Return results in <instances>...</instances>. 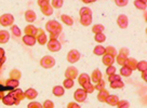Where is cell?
<instances>
[{"label": "cell", "mask_w": 147, "mask_h": 108, "mask_svg": "<svg viewBox=\"0 0 147 108\" xmlns=\"http://www.w3.org/2000/svg\"><path fill=\"white\" fill-rule=\"evenodd\" d=\"M138 1H141V2H143L144 5H147V0H138Z\"/></svg>", "instance_id": "680465c9"}, {"label": "cell", "mask_w": 147, "mask_h": 108, "mask_svg": "<svg viewBox=\"0 0 147 108\" xmlns=\"http://www.w3.org/2000/svg\"><path fill=\"white\" fill-rule=\"evenodd\" d=\"M116 74V67L114 65H111V66H107L106 68V75L107 76H111V75H114Z\"/></svg>", "instance_id": "f6af8a7d"}, {"label": "cell", "mask_w": 147, "mask_h": 108, "mask_svg": "<svg viewBox=\"0 0 147 108\" xmlns=\"http://www.w3.org/2000/svg\"><path fill=\"white\" fill-rule=\"evenodd\" d=\"M52 93L56 97H61V96H63L65 94V89L62 86H55L53 88V90H52Z\"/></svg>", "instance_id": "44dd1931"}, {"label": "cell", "mask_w": 147, "mask_h": 108, "mask_svg": "<svg viewBox=\"0 0 147 108\" xmlns=\"http://www.w3.org/2000/svg\"><path fill=\"white\" fill-rule=\"evenodd\" d=\"M47 47H48V50L51 52H59L62 49V45L57 39H50L47 42Z\"/></svg>", "instance_id": "5b68a950"}, {"label": "cell", "mask_w": 147, "mask_h": 108, "mask_svg": "<svg viewBox=\"0 0 147 108\" xmlns=\"http://www.w3.org/2000/svg\"><path fill=\"white\" fill-rule=\"evenodd\" d=\"M82 89L86 91V93H87V94H92V93L95 91V89H94V86L92 84L91 82H89V83H87L86 86H83Z\"/></svg>", "instance_id": "d590c367"}, {"label": "cell", "mask_w": 147, "mask_h": 108, "mask_svg": "<svg viewBox=\"0 0 147 108\" xmlns=\"http://www.w3.org/2000/svg\"><path fill=\"white\" fill-rule=\"evenodd\" d=\"M78 82H79V84H80L81 86H86L87 83L91 82L90 76H89L88 74H86V72H83V74H81V75H79V76H78Z\"/></svg>", "instance_id": "5bb4252c"}, {"label": "cell", "mask_w": 147, "mask_h": 108, "mask_svg": "<svg viewBox=\"0 0 147 108\" xmlns=\"http://www.w3.org/2000/svg\"><path fill=\"white\" fill-rule=\"evenodd\" d=\"M11 27V32H12V35L15 37H21V35H22V32H21V29H20V27L16 26V25H12Z\"/></svg>", "instance_id": "8d00e7d4"}, {"label": "cell", "mask_w": 147, "mask_h": 108, "mask_svg": "<svg viewBox=\"0 0 147 108\" xmlns=\"http://www.w3.org/2000/svg\"><path fill=\"white\" fill-rule=\"evenodd\" d=\"M1 101H2V103L5 104V105H7V106H13V105H16L15 99H14V97L10 94V93L8 95H5V96L1 99Z\"/></svg>", "instance_id": "7c38bea8"}, {"label": "cell", "mask_w": 147, "mask_h": 108, "mask_svg": "<svg viewBox=\"0 0 147 108\" xmlns=\"http://www.w3.org/2000/svg\"><path fill=\"white\" fill-rule=\"evenodd\" d=\"M104 30H105V27H104V25H102V24H95V25H93V27H92V32L94 35L104 32Z\"/></svg>", "instance_id": "f1b7e54d"}, {"label": "cell", "mask_w": 147, "mask_h": 108, "mask_svg": "<svg viewBox=\"0 0 147 108\" xmlns=\"http://www.w3.org/2000/svg\"><path fill=\"white\" fill-rule=\"evenodd\" d=\"M105 86H106L105 81L103 80V79H101L98 82H96V83H95L94 89H95V90H97V91H101V90H103V89H105Z\"/></svg>", "instance_id": "ee69618b"}, {"label": "cell", "mask_w": 147, "mask_h": 108, "mask_svg": "<svg viewBox=\"0 0 147 108\" xmlns=\"http://www.w3.org/2000/svg\"><path fill=\"white\" fill-rule=\"evenodd\" d=\"M55 63H56L55 59L51 55H46L40 59V66L46 68V69H50V68L54 67Z\"/></svg>", "instance_id": "7a4b0ae2"}, {"label": "cell", "mask_w": 147, "mask_h": 108, "mask_svg": "<svg viewBox=\"0 0 147 108\" xmlns=\"http://www.w3.org/2000/svg\"><path fill=\"white\" fill-rule=\"evenodd\" d=\"M74 86H75V81H74L73 79L65 78L64 82H63V88H64V89H67V90H69V89H73Z\"/></svg>", "instance_id": "1f68e13d"}, {"label": "cell", "mask_w": 147, "mask_h": 108, "mask_svg": "<svg viewBox=\"0 0 147 108\" xmlns=\"http://www.w3.org/2000/svg\"><path fill=\"white\" fill-rule=\"evenodd\" d=\"M119 102V97L117 96V95H108V97H107V99H106L105 103H107L108 105H110V106H116L117 105V103Z\"/></svg>", "instance_id": "cb8c5ba5"}, {"label": "cell", "mask_w": 147, "mask_h": 108, "mask_svg": "<svg viewBox=\"0 0 147 108\" xmlns=\"http://www.w3.org/2000/svg\"><path fill=\"white\" fill-rule=\"evenodd\" d=\"M61 20H62V22L64 23L65 25H67V26H71L74 24V20L71 16H69L67 14H63L62 16H61Z\"/></svg>", "instance_id": "4316f807"}, {"label": "cell", "mask_w": 147, "mask_h": 108, "mask_svg": "<svg viewBox=\"0 0 147 108\" xmlns=\"http://www.w3.org/2000/svg\"><path fill=\"white\" fill-rule=\"evenodd\" d=\"M132 72H133V70H131L129 67H127L125 65H123L122 67H121V69H120V76L122 77H130L131 75H132Z\"/></svg>", "instance_id": "83f0119b"}, {"label": "cell", "mask_w": 147, "mask_h": 108, "mask_svg": "<svg viewBox=\"0 0 147 108\" xmlns=\"http://www.w3.org/2000/svg\"><path fill=\"white\" fill-rule=\"evenodd\" d=\"M117 80H121V76H120V75L114 74V75H111V76H108V81H109V82L117 81Z\"/></svg>", "instance_id": "681fc988"}, {"label": "cell", "mask_w": 147, "mask_h": 108, "mask_svg": "<svg viewBox=\"0 0 147 108\" xmlns=\"http://www.w3.org/2000/svg\"><path fill=\"white\" fill-rule=\"evenodd\" d=\"M88 94L86 93V91L83 89H77L75 91V94H74V99L77 103H83L86 99H87Z\"/></svg>", "instance_id": "8992f818"}, {"label": "cell", "mask_w": 147, "mask_h": 108, "mask_svg": "<svg viewBox=\"0 0 147 108\" xmlns=\"http://www.w3.org/2000/svg\"><path fill=\"white\" fill-rule=\"evenodd\" d=\"M136 64H138V61L133 57H128L127 61H125V66L129 67L131 70H134V69H136Z\"/></svg>", "instance_id": "603a6c76"}, {"label": "cell", "mask_w": 147, "mask_h": 108, "mask_svg": "<svg viewBox=\"0 0 147 108\" xmlns=\"http://www.w3.org/2000/svg\"><path fill=\"white\" fill-rule=\"evenodd\" d=\"M5 86H8V88H11V89H16V88L20 86V81L16 80V79L9 78V79L5 82Z\"/></svg>", "instance_id": "7402d4cb"}, {"label": "cell", "mask_w": 147, "mask_h": 108, "mask_svg": "<svg viewBox=\"0 0 147 108\" xmlns=\"http://www.w3.org/2000/svg\"><path fill=\"white\" fill-rule=\"evenodd\" d=\"M41 9V12L43 15H46V16H51L52 14H53V8H52V5H45V7H42V8H40Z\"/></svg>", "instance_id": "d4e9b609"}, {"label": "cell", "mask_w": 147, "mask_h": 108, "mask_svg": "<svg viewBox=\"0 0 147 108\" xmlns=\"http://www.w3.org/2000/svg\"><path fill=\"white\" fill-rule=\"evenodd\" d=\"M108 95H109V92L106 90V89H103V90L98 91V94H97V99H98V102L105 103L107 97H108Z\"/></svg>", "instance_id": "d6986e66"}, {"label": "cell", "mask_w": 147, "mask_h": 108, "mask_svg": "<svg viewBox=\"0 0 147 108\" xmlns=\"http://www.w3.org/2000/svg\"><path fill=\"white\" fill-rule=\"evenodd\" d=\"M10 94H11L14 97L15 102H16V105H18V104H20L24 99H25L24 92L21 90V89H15V90L11 91V92H10Z\"/></svg>", "instance_id": "ba28073f"}, {"label": "cell", "mask_w": 147, "mask_h": 108, "mask_svg": "<svg viewBox=\"0 0 147 108\" xmlns=\"http://www.w3.org/2000/svg\"><path fill=\"white\" fill-rule=\"evenodd\" d=\"M94 40L96 41L97 43H103V42H105L106 41V36L103 34V32H101V34H96L95 36H94Z\"/></svg>", "instance_id": "ab89813d"}, {"label": "cell", "mask_w": 147, "mask_h": 108, "mask_svg": "<svg viewBox=\"0 0 147 108\" xmlns=\"http://www.w3.org/2000/svg\"><path fill=\"white\" fill-rule=\"evenodd\" d=\"M21 77H22V74H21V72L18 70V69H13V70L10 72V78H12V79L20 80Z\"/></svg>", "instance_id": "f35d334b"}, {"label": "cell", "mask_w": 147, "mask_h": 108, "mask_svg": "<svg viewBox=\"0 0 147 108\" xmlns=\"http://www.w3.org/2000/svg\"><path fill=\"white\" fill-rule=\"evenodd\" d=\"M24 95H25V99H32H32H35L38 96V92L35 89L30 88V89H28V90H26L24 92Z\"/></svg>", "instance_id": "e0dca14e"}, {"label": "cell", "mask_w": 147, "mask_h": 108, "mask_svg": "<svg viewBox=\"0 0 147 108\" xmlns=\"http://www.w3.org/2000/svg\"><path fill=\"white\" fill-rule=\"evenodd\" d=\"M92 15H87V16H80V24L82 26H90L92 23Z\"/></svg>", "instance_id": "484cf974"}, {"label": "cell", "mask_w": 147, "mask_h": 108, "mask_svg": "<svg viewBox=\"0 0 147 108\" xmlns=\"http://www.w3.org/2000/svg\"><path fill=\"white\" fill-rule=\"evenodd\" d=\"M2 67V63H1V62H0V68Z\"/></svg>", "instance_id": "91938a15"}, {"label": "cell", "mask_w": 147, "mask_h": 108, "mask_svg": "<svg viewBox=\"0 0 147 108\" xmlns=\"http://www.w3.org/2000/svg\"><path fill=\"white\" fill-rule=\"evenodd\" d=\"M79 14H80V16H87V15H92V10L90 8H88V7H83L80 9L79 11Z\"/></svg>", "instance_id": "74e56055"}, {"label": "cell", "mask_w": 147, "mask_h": 108, "mask_svg": "<svg viewBox=\"0 0 147 108\" xmlns=\"http://www.w3.org/2000/svg\"><path fill=\"white\" fill-rule=\"evenodd\" d=\"M37 32H38V28L35 27L34 25H27V26L24 28V32L25 35H29V36H36Z\"/></svg>", "instance_id": "ac0fdd59"}, {"label": "cell", "mask_w": 147, "mask_h": 108, "mask_svg": "<svg viewBox=\"0 0 147 108\" xmlns=\"http://www.w3.org/2000/svg\"><path fill=\"white\" fill-rule=\"evenodd\" d=\"M25 20H26L28 23H34L37 20L36 12L32 11V10H27V11L25 12Z\"/></svg>", "instance_id": "9a60e30c"}, {"label": "cell", "mask_w": 147, "mask_h": 108, "mask_svg": "<svg viewBox=\"0 0 147 108\" xmlns=\"http://www.w3.org/2000/svg\"><path fill=\"white\" fill-rule=\"evenodd\" d=\"M142 78L144 81H147V70L145 72H142Z\"/></svg>", "instance_id": "11a10c76"}, {"label": "cell", "mask_w": 147, "mask_h": 108, "mask_svg": "<svg viewBox=\"0 0 147 108\" xmlns=\"http://www.w3.org/2000/svg\"><path fill=\"white\" fill-rule=\"evenodd\" d=\"M115 3L117 7H120V8H123L129 3V0H115Z\"/></svg>", "instance_id": "7dc6e473"}, {"label": "cell", "mask_w": 147, "mask_h": 108, "mask_svg": "<svg viewBox=\"0 0 147 108\" xmlns=\"http://www.w3.org/2000/svg\"><path fill=\"white\" fill-rule=\"evenodd\" d=\"M78 76H79V72L75 66H69V67H67V69L65 70V78L75 80Z\"/></svg>", "instance_id": "52a82bcc"}, {"label": "cell", "mask_w": 147, "mask_h": 108, "mask_svg": "<svg viewBox=\"0 0 147 108\" xmlns=\"http://www.w3.org/2000/svg\"><path fill=\"white\" fill-rule=\"evenodd\" d=\"M117 25L119 26L121 29H125L129 25V18L127 15L124 14H120L119 16L117 18Z\"/></svg>", "instance_id": "30bf717a"}, {"label": "cell", "mask_w": 147, "mask_h": 108, "mask_svg": "<svg viewBox=\"0 0 147 108\" xmlns=\"http://www.w3.org/2000/svg\"><path fill=\"white\" fill-rule=\"evenodd\" d=\"M42 108H54V103L51 99H47L45 103L42 104Z\"/></svg>", "instance_id": "bcb514c9"}, {"label": "cell", "mask_w": 147, "mask_h": 108, "mask_svg": "<svg viewBox=\"0 0 147 108\" xmlns=\"http://www.w3.org/2000/svg\"><path fill=\"white\" fill-rule=\"evenodd\" d=\"M0 62L2 64L5 62V52L2 48H0Z\"/></svg>", "instance_id": "f907efd6"}, {"label": "cell", "mask_w": 147, "mask_h": 108, "mask_svg": "<svg viewBox=\"0 0 147 108\" xmlns=\"http://www.w3.org/2000/svg\"><path fill=\"white\" fill-rule=\"evenodd\" d=\"M3 96H5V94H3V92H2V91H0V99H2Z\"/></svg>", "instance_id": "6f0895ef"}, {"label": "cell", "mask_w": 147, "mask_h": 108, "mask_svg": "<svg viewBox=\"0 0 147 108\" xmlns=\"http://www.w3.org/2000/svg\"><path fill=\"white\" fill-rule=\"evenodd\" d=\"M93 53L97 55V56H103L105 54V47L103 45H96L94 50H93Z\"/></svg>", "instance_id": "4dcf8cb0"}, {"label": "cell", "mask_w": 147, "mask_h": 108, "mask_svg": "<svg viewBox=\"0 0 147 108\" xmlns=\"http://www.w3.org/2000/svg\"><path fill=\"white\" fill-rule=\"evenodd\" d=\"M27 106L28 108H42V104H40L39 102H30Z\"/></svg>", "instance_id": "c3c4849f"}, {"label": "cell", "mask_w": 147, "mask_h": 108, "mask_svg": "<svg viewBox=\"0 0 147 108\" xmlns=\"http://www.w3.org/2000/svg\"><path fill=\"white\" fill-rule=\"evenodd\" d=\"M83 3H93V2H96L97 0H81Z\"/></svg>", "instance_id": "9f6ffc18"}, {"label": "cell", "mask_w": 147, "mask_h": 108, "mask_svg": "<svg viewBox=\"0 0 147 108\" xmlns=\"http://www.w3.org/2000/svg\"><path fill=\"white\" fill-rule=\"evenodd\" d=\"M50 5V0H38V5L42 8V7H45V5Z\"/></svg>", "instance_id": "f5cc1de1"}, {"label": "cell", "mask_w": 147, "mask_h": 108, "mask_svg": "<svg viewBox=\"0 0 147 108\" xmlns=\"http://www.w3.org/2000/svg\"><path fill=\"white\" fill-rule=\"evenodd\" d=\"M136 69L140 70L141 72L147 70V62L146 61H141V62H138V64H136Z\"/></svg>", "instance_id": "e575fe53"}, {"label": "cell", "mask_w": 147, "mask_h": 108, "mask_svg": "<svg viewBox=\"0 0 147 108\" xmlns=\"http://www.w3.org/2000/svg\"><path fill=\"white\" fill-rule=\"evenodd\" d=\"M116 57H117V63L119 64V65H121V66H123L124 64H125V61H127V56H124V55H122V54H117L116 55Z\"/></svg>", "instance_id": "b9f144b4"}, {"label": "cell", "mask_w": 147, "mask_h": 108, "mask_svg": "<svg viewBox=\"0 0 147 108\" xmlns=\"http://www.w3.org/2000/svg\"><path fill=\"white\" fill-rule=\"evenodd\" d=\"M10 40V34L8 30H0V43L5 45Z\"/></svg>", "instance_id": "ffe728a7"}, {"label": "cell", "mask_w": 147, "mask_h": 108, "mask_svg": "<svg viewBox=\"0 0 147 108\" xmlns=\"http://www.w3.org/2000/svg\"><path fill=\"white\" fill-rule=\"evenodd\" d=\"M102 78H103V75H102V72H101V70H100V69H94V70L92 72L91 77H90L91 81H93L94 83L98 82V81L101 80Z\"/></svg>", "instance_id": "2e32d148"}, {"label": "cell", "mask_w": 147, "mask_h": 108, "mask_svg": "<svg viewBox=\"0 0 147 108\" xmlns=\"http://www.w3.org/2000/svg\"><path fill=\"white\" fill-rule=\"evenodd\" d=\"M22 40H23L24 45H28V47H32V45H36V37L35 36H29V35H24L23 38H22Z\"/></svg>", "instance_id": "8fae6325"}, {"label": "cell", "mask_w": 147, "mask_h": 108, "mask_svg": "<svg viewBox=\"0 0 147 108\" xmlns=\"http://www.w3.org/2000/svg\"><path fill=\"white\" fill-rule=\"evenodd\" d=\"M134 7L136 8L138 10H142V11H146V8H147V5H144L143 2L141 1H138V0H134L133 2Z\"/></svg>", "instance_id": "60d3db41"}, {"label": "cell", "mask_w": 147, "mask_h": 108, "mask_svg": "<svg viewBox=\"0 0 147 108\" xmlns=\"http://www.w3.org/2000/svg\"><path fill=\"white\" fill-rule=\"evenodd\" d=\"M67 108H80V106H79V104L70 102V103H68V105H67Z\"/></svg>", "instance_id": "db71d44e"}, {"label": "cell", "mask_w": 147, "mask_h": 108, "mask_svg": "<svg viewBox=\"0 0 147 108\" xmlns=\"http://www.w3.org/2000/svg\"><path fill=\"white\" fill-rule=\"evenodd\" d=\"M102 63L105 65L106 67L107 66H111L115 63V57L111 56V55H108V54H104L103 55V59H102Z\"/></svg>", "instance_id": "4fadbf2b"}, {"label": "cell", "mask_w": 147, "mask_h": 108, "mask_svg": "<svg viewBox=\"0 0 147 108\" xmlns=\"http://www.w3.org/2000/svg\"><path fill=\"white\" fill-rule=\"evenodd\" d=\"M46 30L50 35H55V36H60L62 30H63V27L61 25L60 22L55 21V20H51L46 24Z\"/></svg>", "instance_id": "6da1fadb"}, {"label": "cell", "mask_w": 147, "mask_h": 108, "mask_svg": "<svg viewBox=\"0 0 147 108\" xmlns=\"http://www.w3.org/2000/svg\"><path fill=\"white\" fill-rule=\"evenodd\" d=\"M14 23V16L10 13L2 14L0 16V25L3 27H9L12 26Z\"/></svg>", "instance_id": "3957f363"}, {"label": "cell", "mask_w": 147, "mask_h": 108, "mask_svg": "<svg viewBox=\"0 0 147 108\" xmlns=\"http://www.w3.org/2000/svg\"><path fill=\"white\" fill-rule=\"evenodd\" d=\"M119 54H122V55H124V56L128 57L129 54H130V50H129L128 48H121L119 51Z\"/></svg>", "instance_id": "816d5d0a"}, {"label": "cell", "mask_w": 147, "mask_h": 108, "mask_svg": "<svg viewBox=\"0 0 147 108\" xmlns=\"http://www.w3.org/2000/svg\"><path fill=\"white\" fill-rule=\"evenodd\" d=\"M53 9H61L64 5V0H52L50 2Z\"/></svg>", "instance_id": "d6a6232c"}, {"label": "cell", "mask_w": 147, "mask_h": 108, "mask_svg": "<svg viewBox=\"0 0 147 108\" xmlns=\"http://www.w3.org/2000/svg\"><path fill=\"white\" fill-rule=\"evenodd\" d=\"M105 54H108V55H111V56H114L116 57V55H117V50L114 48V47H111V45H108V47H106L105 48Z\"/></svg>", "instance_id": "836d02e7"}, {"label": "cell", "mask_w": 147, "mask_h": 108, "mask_svg": "<svg viewBox=\"0 0 147 108\" xmlns=\"http://www.w3.org/2000/svg\"><path fill=\"white\" fill-rule=\"evenodd\" d=\"M35 37H36V40L39 45H47V42H48V37H47L46 32H43L42 29H38V32H37Z\"/></svg>", "instance_id": "9c48e42d"}, {"label": "cell", "mask_w": 147, "mask_h": 108, "mask_svg": "<svg viewBox=\"0 0 147 108\" xmlns=\"http://www.w3.org/2000/svg\"><path fill=\"white\" fill-rule=\"evenodd\" d=\"M117 108H130V103H129L128 101H125V99H121L119 102L117 103Z\"/></svg>", "instance_id": "7bdbcfd3"}, {"label": "cell", "mask_w": 147, "mask_h": 108, "mask_svg": "<svg viewBox=\"0 0 147 108\" xmlns=\"http://www.w3.org/2000/svg\"><path fill=\"white\" fill-rule=\"evenodd\" d=\"M80 56H81V54H80V52H79L78 50L73 49L67 53V61L70 64H75L80 59Z\"/></svg>", "instance_id": "277c9868"}, {"label": "cell", "mask_w": 147, "mask_h": 108, "mask_svg": "<svg viewBox=\"0 0 147 108\" xmlns=\"http://www.w3.org/2000/svg\"><path fill=\"white\" fill-rule=\"evenodd\" d=\"M109 86L111 89H122L124 86V83L122 80H117V81H113V82H109Z\"/></svg>", "instance_id": "f546056e"}]
</instances>
